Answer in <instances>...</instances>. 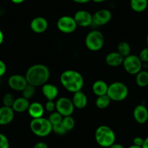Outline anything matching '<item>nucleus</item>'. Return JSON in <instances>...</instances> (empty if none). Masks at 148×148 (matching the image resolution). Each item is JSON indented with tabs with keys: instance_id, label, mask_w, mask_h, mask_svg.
I'll list each match as a JSON object with an SVG mask.
<instances>
[{
	"instance_id": "obj_45",
	"label": "nucleus",
	"mask_w": 148,
	"mask_h": 148,
	"mask_svg": "<svg viewBox=\"0 0 148 148\" xmlns=\"http://www.w3.org/2000/svg\"><path fill=\"white\" fill-rule=\"evenodd\" d=\"M147 71H148V64H147Z\"/></svg>"
},
{
	"instance_id": "obj_40",
	"label": "nucleus",
	"mask_w": 148,
	"mask_h": 148,
	"mask_svg": "<svg viewBox=\"0 0 148 148\" xmlns=\"http://www.w3.org/2000/svg\"><path fill=\"white\" fill-rule=\"evenodd\" d=\"M4 39H5V36H4V34L2 32V31L0 29V45H2V44L3 43Z\"/></svg>"
},
{
	"instance_id": "obj_2",
	"label": "nucleus",
	"mask_w": 148,
	"mask_h": 148,
	"mask_svg": "<svg viewBox=\"0 0 148 148\" xmlns=\"http://www.w3.org/2000/svg\"><path fill=\"white\" fill-rule=\"evenodd\" d=\"M61 84L71 93L82 91L84 80L82 74L74 70H66L61 73L60 77Z\"/></svg>"
},
{
	"instance_id": "obj_43",
	"label": "nucleus",
	"mask_w": 148,
	"mask_h": 148,
	"mask_svg": "<svg viewBox=\"0 0 148 148\" xmlns=\"http://www.w3.org/2000/svg\"><path fill=\"white\" fill-rule=\"evenodd\" d=\"M128 148H142V147H139V146H136V145H131V146H129Z\"/></svg>"
},
{
	"instance_id": "obj_37",
	"label": "nucleus",
	"mask_w": 148,
	"mask_h": 148,
	"mask_svg": "<svg viewBox=\"0 0 148 148\" xmlns=\"http://www.w3.org/2000/svg\"><path fill=\"white\" fill-rule=\"evenodd\" d=\"M109 148H126L123 145L119 143H114L113 145H111Z\"/></svg>"
},
{
	"instance_id": "obj_12",
	"label": "nucleus",
	"mask_w": 148,
	"mask_h": 148,
	"mask_svg": "<svg viewBox=\"0 0 148 148\" xmlns=\"http://www.w3.org/2000/svg\"><path fill=\"white\" fill-rule=\"evenodd\" d=\"M93 24L97 26H102L108 24L112 19V12L107 9H101L92 15Z\"/></svg>"
},
{
	"instance_id": "obj_30",
	"label": "nucleus",
	"mask_w": 148,
	"mask_h": 148,
	"mask_svg": "<svg viewBox=\"0 0 148 148\" xmlns=\"http://www.w3.org/2000/svg\"><path fill=\"white\" fill-rule=\"evenodd\" d=\"M52 132L56 134L60 135V136L65 135L68 133V131L65 129L62 123L52 126Z\"/></svg>"
},
{
	"instance_id": "obj_35",
	"label": "nucleus",
	"mask_w": 148,
	"mask_h": 148,
	"mask_svg": "<svg viewBox=\"0 0 148 148\" xmlns=\"http://www.w3.org/2000/svg\"><path fill=\"white\" fill-rule=\"evenodd\" d=\"M143 142L144 139L142 137H140V136H136V137L133 139V145L141 147H142V145H143Z\"/></svg>"
},
{
	"instance_id": "obj_4",
	"label": "nucleus",
	"mask_w": 148,
	"mask_h": 148,
	"mask_svg": "<svg viewBox=\"0 0 148 148\" xmlns=\"http://www.w3.org/2000/svg\"><path fill=\"white\" fill-rule=\"evenodd\" d=\"M30 129L32 133L39 137H45L52 132V125L48 119H34L30 123Z\"/></svg>"
},
{
	"instance_id": "obj_28",
	"label": "nucleus",
	"mask_w": 148,
	"mask_h": 148,
	"mask_svg": "<svg viewBox=\"0 0 148 148\" xmlns=\"http://www.w3.org/2000/svg\"><path fill=\"white\" fill-rule=\"evenodd\" d=\"M62 119H63V116L60 113H58V111H56V112L51 113L49 118H48V120L52 123V126H54V125L59 124V123H62Z\"/></svg>"
},
{
	"instance_id": "obj_9",
	"label": "nucleus",
	"mask_w": 148,
	"mask_h": 148,
	"mask_svg": "<svg viewBox=\"0 0 148 148\" xmlns=\"http://www.w3.org/2000/svg\"><path fill=\"white\" fill-rule=\"evenodd\" d=\"M55 105H56L57 111L63 117L72 116L75 107L73 104L72 100L65 97L59 98L55 102Z\"/></svg>"
},
{
	"instance_id": "obj_33",
	"label": "nucleus",
	"mask_w": 148,
	"mask_h": 148,
	"mask_svg": "<svg viewBox=\"0 0 148 148\" xmlns=\"http://www.w3.org/2000/svg\"><path fill=\"white\" fill-rule=\"evenodd\" d=\"M45 109L49 113L54 112V110L56 109V105H55V102H54V100H47V102L45 104Z\"/></svg>"
},
{
	"instance_id": "obj_24",
	"label": "nucleus",
	"mask_w": 148,
	"mask_h": 148,
	"mask_svg": "<svg viewBox=\"0 0 148 148\" xmlns=\"http://www.w3.org/2000/svg\"><path fill=\"white\" fill-rule=\"evenodd\" d=\"M111 102V99L107 95H102L97 97L95 100V105L99 109L104 110L108 108Z\"/></svg>"
},
{
	"instance_id": "obj_5",
	"label": "nucleus",
	"mask_w": 148,
	"mask_h": 148,
	"mask_svg": "<svg viewBox=\"0 0 148 148\" xmlns=\"http://www.w3.org/2000/svg\"><path fill=\"white\" fill-rule=\"evenodd\" d=\"M129 95V89L125 84L120 82H113L108 86L107 95L111 101L121 102L126 99Z\"/></svg>"
},
{
	"instance_id": "obj_21",
	"label": "nucleus",
	"mask_w": 148,
	"mask_h": 148,
	"mask_svg": "<svg viewBox=\"0 0 148 148\" xmlns=\"http://www.w3.org/2000/svg\"><path fill=\"white\" fill-rule=\"evenodd\" d=\"M108 84L102 80H97L92 84V91L97 97L107 95L108 89Z\"/></svg>"
},
{
	"instance_id": "obj_32",
	"label": "nucleus",
	"mask_w": 148,
	"mask_h": 148,
	"mask_svg": "<svg viewBox=\"0 0 148 148\" xmlns=\"http://www.w3.org/2000/svg\"><path fill=\"white\" fill-rule=\"evenodd\" d=\"M139 59L142 62H147L148 63V47L142 49L139 55Z\"/></svg>"
},
{
	"instance_id": "obj_25",
	"label": "nucleus",
	"mask_w": 148,
	"mask_h": 148,
	"mask_svg": "<svg viewBox=\"0 0 148 148\" xmlns=\"http://www.w3.org/2000/svg\"><path fill=\"white\" fill-rule=\"evenodd\" d=\"M117 52L122 55L123 58L131 55V46L128 42H121L118 45Z\"/></svg>"
},
{
	"instance_id": "obj_20",
	"label": "nucleus",
	"mask_w": 148,
	"mask_h": 148,
	"mask_svg": "<svg viewBox=\"0 0 148 148\" xmlns=\"http://www.w3.org/2000/svg\"><path fill=\"white\" fill-rule=\"evenodd\" d=\"M29 105V99H25L23 97H21L15 99L12 108L17 113H24L25 111H28Z\"/></svg>"
},
{
	"instance_id": "obj_10",
	"label": "nucleus",
	"mask_w": 148,
	"mask_h": 148,
	"mask_svg": "<svg viewBox=\"0 0 148 148\" xmlns=\"http://www.w3.org/2000/svg\"><path fill=\"white\" fill-rule=\"evenodd\" d=\"M8 84L9 87L12 90L22 92L24 88L28 85V82L25 76L20 74H14L10 76Z\"/></svg>"
},
{
	"instance_id": "obj_1",
	"label": "nucleus",
	"mask_w": 148,
	"mask_h": 148,
	"mask_svg": "<svg viewBox=\"0 0 148 148\" xmlns=\"http://www.w3.org/2000/svg\"><path fill=\"white\" fill-rule=\"evenodd\" d=\"M50 76V71L43 64H35L30 67L25 73V77L28 84L35 87L42 86L47 83Z\"/></svg>"
},
{
	"instance_id": "obj_34",
	"label": "nucleus",
	"mask_w": 148,
	"mask_h": 148,
	"mask_svg": "<svg viewBox=\"0 0 148 148\" xmlns=\"http://www.w3.org/2000/svg\"><path fill=\"white\" fill-rule=\"evenodd\" d=\"M7 71V66L6 64L5 63L4 61L0 60V77L3 76Z\"/></svg>"
},
{
	"instance_id": "obj_6",
	"label": "nucleus",
	"mask_w": 148,
	"mask_h": 148,
	"mask_svg": "<svg viewBox=\"0 0 148 148\" xmlns=\"http://www.w3.org/2000/svg\"><path fill=\"white\" fill-rule=\"evenodd\" d=\"M105 44V37L103 34L97 30L89 31L85 38V45L89 50L97 52L100 50Z\"/></svg>"
},
{
	"instance_id": "obj_27",
	"label": "nucleus",
	"mask_w": 148,
	"mask_h": 148,
	"mask_svg": "<svg viewBox=\"0 0 148 148\" xmlns=\"http://www.w3.org/2000/svg\"><path fill=\"white\" fill-rule=\"evenodd\" d=\"M35 92H36L35 86L28 84V85H27V86L24 88L23 90L22 91V95H23V97H25V99H30L34 96Z\"/></svg>"
},
{
	"instance_id": "obj_19",
	"label": "nucleus",
	"mask_w": 148,
	"mask_h": 148,
	"mask_svg": "<svg viewBox=\"0 0 148 148\" xmlns=\"http://www.w3.org/2000/svg\"><path fill=\"white\" fill-rule=\"evenodd\" d=\"M42 92L47 100H55L59 93V91L56 86L47 83L42 86Z\"/></svg>"
},
{
	"instance_id": "obj_26",
	"label": "nucleus",
	"mask_w": 148,
	"mask_h": 148,
	"mask_svg": "<svg viewBox=\"0 0 148 148\" xmlns=\"http://www.w3.org/2000/svg\"><path fill=\"white\" fill-rule=\"evenodd\" d=\"M62 124L63 125L65 129H66L68 132L74 129L76 123H75V120H74L73 118L71 116H65V117H63V119H62Z\"/></svg>"
},
{
	"instance_id": "obj_17",
	"label": "nucleus",
	"mask_w": 148,
	"mask_h": 148,
	"mask_svg": "<svg viewBox=\"0 0 148 148\" xmlns=\"http://www.w3.org/2000/svg\"><path fill=\"white\" fill-rule=\"evenodd\" d=\"M72 102L74 107L77 109H84L86 108L88 103V99L86 95L82 91L73 93Z\"/></svg>"
},
{
	"instance_id": "obj_41",
	"label": "nucleus",
	"mask_w": 148,
	"mask_h": 148,
	"mask_svg": "<svg viewBox=\"0 0 148 148\" xmlns=\"http://www.w3.org/2000/svg\"><path fill=\"white\" fill-rule=\"evenodd\" d=\"M10 1L15 5H20V4H22L23 2H25V0H10Z\"/></svg>"
},
{
	"instance_id": "obj_14",
	"label": "nucleus",
	"mask_w": 148,
	"mask_h": 148,
	"mask_svg": "<svg viewBox=\"0 0 148 148\" xmlns=\"http://www.w3.org/2000/svg\"><path fill=\"white\" fill-rule=\"evenodd\" d=\"M15 111L11 107H0V126H6L13 121Z\"/></svg>"
},
{
	"instance_id": "obj_38",
	"label": "nucleus",
	"mask_w": 148,
	"mask_h": 148,
	"mask_svg": "<svg viewBox=\"0 0 148 148\" xmlns=\"http://www.w3.org/2000/svg\"><path fill=\"white\" fill-rule=\"evenodd\" d=\"M73 1L78 4H86L90 2L91 0H73Z\"/></svg>"
},
{
	"instance_id": "obj_39",
	"label": "nucleus",
	"mask_w": 148,
	"mask_h": 148,
	"mask_svg": "<svg viewBox=\"0 0 148 148\" xmlns=\"http://www.w3.org/2000/svg\"><path fill=\"white\" fill-rule=\"evenodd\" d=\"M142 148H148V136L144 139L143 145H142Z\"/></svg>"
},
{
	"instance_id": "obj_15",
	"label": "nucleus",
	"mask_w": 148,
	"mask_h": 148,
	"mask_svg": "<svg viewBox=\"0 0 148 148\" xmlns=\"http://www.w3.org/2000/svg\"><path fill=\"white\" fill-rule=\"evenodd\" d=\"M133 116L136 123L144 124L148 121V109L144 105H137L134 109Z\"/></svg>"
},
{
	"instance_id": "obj_23",
	"label": "nucleus",
	"mask_w": 148,
	"mask_h": 148,
	"mask_svg": "<svg viewBox=\"0 0 148 148\" xmlns=\"http://www.w3.org/2000/svg\"><path fill=\"white\" fill-rule=\"evenodd\" d=\"M136 84L139 87H146L148 86V71H141L136 75Z\"/></svg>"
},
{
	"instance_id": "obj_36",
	"label": "nucleus",
	"mask_w": 148,
	"mask_h": 148,
	"mask_svg": "<svg viewBox=\"0 0 148 148\" xmlns=\"http://www.w3.org/2000/svg\"><path fill=\"white\" fill-rule=\"evenodd\" d=\"M33 148H49L48 145L45 142H39L34 145Z\"/></svg>"
},
{
	"instance_id": "obj_13",
	"label": "nucleus",
	"mask_w": 148,
	"mask_h": 148,
	"mask_svg": "<svg viewBox=\"0 0 148 148\" xmlns=\"http://www.w3.org/2000/svg\"><path fill=\"white\" fill-rule=\"evenodd\" d=\"M48 21L43 17H36L31 21L30 28L36 34H42L48 28Z\"/></svg>"
},
{
	"instance_id": "obj_8",
	"label": "nucleus",
	"mask_w": 148,
	"mask_h": 148,
	"mask_svg": "<svg viewBox=\"0 0 148 148\" xmlns=\"http://www.w3.org/2000/svg\"><path fill=\"white\" fill-rule=\"evenodd\" d=\"M77 24L73 17L64 15L60 17L57 22L58 30L64 34H71L77 28Z\"/></svg>"
},
{
	"instance_id": "obj_11",
	"label": "nucleus",
	"mask_w": 148,
	"mask_h": 148,
	"mask_svg": "<svg viewBox=\"0 0 148 148\" xmlns=\"http://www.w3.org/2000/svg\"><path fill=\"white\" fill-rule=\"evenodd\" d=\"M74 20L76 21L78 26L88 27L93 24V18L92 15L88 11L84 10H80L76 12L73 16Z\"/></svg>"
},
{
	"instance_id": "obj_16",
	"label": "nucleus",
	"mask_w": 148,
	"mask_h": 148,
	"mask_svg": "<svg viewBox=\"0 0 148 148\" xmlns=\"http://www.w3.org/2000/svg\"><path fill=\"white\" fill-rule=\"evenodd\" d=\"M45 110V107L40 102H34L32 103H30L28 113L33 119H39V118L43 117Z\"/></svg>"
},
{
	"instance_id": "obj_22",
	"label": "nucleus",
	"mask_w": 148,
	"mask_h": 148,
	"mask_svg": "<svg viewBox=\"0 0 148 148\" xmlns=\"http://www.w3.org/2000/svg\"><path fill=\"white\" fill-rule=\"evenodd\" d=\"M130 7L135 12H142L148 7V0H130Z\"/></svg>"
},
{
	"instance_id": "obj_31",
	"label": "nucleus",
	"mask_w": 148,
	"mask_h": 148,
	"mask_svg": "<svg viewBox=\"0 0 148 148\" xmlns=\"http://www.w3.org/2000/svg\"><path fill=\"white\" fill-rule=\"evenodd\" d=\"M0 148H10L9 139L2 133H0Z\"/></svg>"
},
{
	"instance_id": "obj_7",
	"label": "nucleus",
	"mask_w": 148,
	"mask_h": 148,
	"mask_svg": "<svg viewBox=\"0 0 148 148\" xmlns=\"http://www.w3.org/2000/svg\"><path fill=\"white\" fill-rule=\"evenodd\" d=\"M122 65L125 71L130 75H136L142 71V62L139 56L135 55H129L124 58Z\"/></svg>"
},
{
	"instance_id": "obj_44",
	"label": "nucleus",
	"mask_w": 148,
	"mask_h": 148,
	"mask_svg": "<svg viewBox=\"0 0 148 148\" xmlns=\"http://www.w3.org/2000/svg\"><path fill=\"white\" fill-rule=\"evenodd\" d=\"M146 42H147V47H148V34H147V38H146Z\"/></svg>"
},
{
	"instance_id": "obj_18",
	"label": "nucleus",
	"mask_w": 148,
	"mask_h": 148,
	"mask_svg": "<svg viewBox=\"0 0 148 148\" xmlns=\"http://www.w3.org/2000/svg\"><path fill=\"white\" fill-rule=\"evenodd\" d=\"M123 58L118 52H111L105 58V62L110 67H119L123 64Z\"/></svg>"
},
{
	"instance_id": "obj_3",
	"label": "nucleus",
	"mask_w": 148,
	"mask_h": 148,
	"mask_svg": "<svg viewBox=\"0 0 148 148\" xmlns=\"http://www.w3.org/2000/svg\"><path fill=\"white\" fill-rule=\"evenodd\" d=\"M95 139L98 145L104 148H109L116 143V134L110 126L102 125L96 129Z\"/></svg>"
},
{
	"instance_id": "obj_42",
	"label": "nucleus",
	"mask_w": 148,
	"mask_h": 148,
	"mask_svg": "<svg viewBox=\"0 0 148 148\" xmlns=\"http://www.w3.org/2000/svg\"><path fill=\"white\" fill-rule=\"evenodd\" d=\"M92 1L95 3H102V2H105L106 0H92Z\"/></svg>"
},
{
	"instance_id": "obj_29",
	"label": "nucleus",
	"mask_w": 148,
	"mask_h": 148,
	"mask_svg": "<svg viewBox=\"0 0 148 148\" xmlns=\"http://www.w3.org/2000/svg\"><path fill=\"white\" fill-rule=\"evenodd\" d=\"M15 98L12 93H6L2 98V103L4 106L12 108Z\"/></svg>"
}]
</instances>
